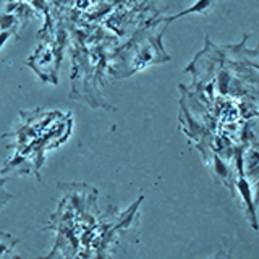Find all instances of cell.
I'll use <instances>...</instances> for the list:
<instances>
[{
    "label": "cell",
    "instance_id": "obj_1",
    "mask_svg": "<svg viewBox=\"0 0 259 259\" xmlns=\"http://www.w3.org/2000/svg\"><path fill=\"white\" fill-rule=\"evenodd\" d=\"M18 245V240L12 235L0 232V259H21L15 253V246Z\"/></svg>",
    "mask_w": 259,
    "mask_h": 259
},
{
    "label": "cell",
    "instance_id": "obj_5",
    "mask_svg": "<svg viewBox=\"0 0 259 259\" xmlns=\"http://www.w3.org/2000/svg\"><path fill=\"white\" fill-rule=\"evenodd\" d=\"M4 183H5V178L0 177V209H2L7 202L12 199V194L4 190Z\"/></svg>",
    "mask_w": 259,
    "mask_h": 259
},
{
    "label": "cell",
    "instance_id": "obj_2",
    "mask_svg": "<svg viewBox=\"0 0 259 259\" xmlns=\"http://www.w3.org/2000/svg\"><path fill=\"white\" fill-rule=\"evenodd\" d=\"M238 191L241 193L243 199L246 202V207L249 210V217H251V224L257 230V222H256V210H254V204H253V199H251V190H249V185L243 177V172L240 170V180H238Z\"/></svg>",
    "mask_w": 259,
    "mask_h": 259
},
{
    "label": "cell",
    "instance_id": "obj_6",
    "mask_svg": "<svg viewBox=\"0 0 259 259\" xmlns=\"http://www.w3.org/2000/svg\"><path fill=\"white\" fill-rule=\"evenodd\" d=\"M12 34H13V31H12V29H5V31L0 32V47H2V46L7 42V39L10 37Z\"/></svg>",
    "mask_w": 259,
    "mask_h": 259
},
{
    "label": "cell",
    "instance_id": "obj_4",
    "mask_svg": "<svg viewBox=\"0 0 259 259\" xmlns=\"http://www.w3.org/2000/svg\"><path fill=\"white\" fill-rule=\"evenodd\" d=\"M15 21H16L15 16H12V15H0V28H2V31L13 28Z\"/></svg>",
    "mask_w": 259,
    "mask_h": 259
},
{
    "label": "cell",
    "instance_id": "obj_3",
    "mask_svg": "<svg viewBox=\"0 0 259 259\" xmlns=\"http://www.w3.org/2000/svg\"><path fill=\"white\" fill-rule=\"evenodd\" d=\"M214 2H215V0H198V2L194 4L193 7L186 8V10L180 12V13L175 15V16H170V18H165V21L170 23V21H174V20H177V18H180V16L190 15V13H202V12H206L207 8H209L210 5H212Z\"/></svg>",
    "mask_w": 259,
    "mask_h": 259
}]
</instances>
